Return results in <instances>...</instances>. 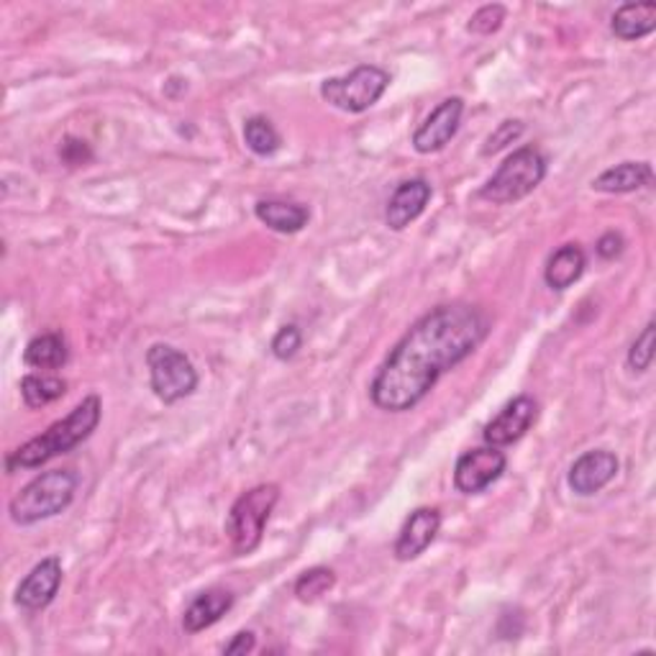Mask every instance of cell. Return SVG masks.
<instances>
[{"label": "cell", "instance_id": "obj_1", "mask_svg": "<svg viewBox=\"0 0 656 656\" xmlns=\"http://www.w3.org/2000/svg\"><path fill=\"white\" fill-rule=\"evenodd\" d=\"M490 334V321L477 306L449 302L408 328L377 369L369 395L380 410L406 414L414 410L434 385L459 361L475 355Z\"/></svg>", "mask_w": 656, "mask_h": 656}, {"label": "cell", "instance_id": "obj_2", "mask_svg": "<svg viewBox=\"0 0 656 656\" xmlns=\"http://www.w3.org/2000/svg\"><path fill=\"white\" fill-rule=\"evenodd\" d=\"M100 416H103V402H100L98 395L82 398L78 406L70 410V416L57 420V424L49 426L44 434L33 436L23 447L8 454V475H13L16 469H37L41 465H47L49 459L70 454L74 447H80L82 441L90 439V434L96 431L100 424Z\"/></svg>", "mask_w": 656, "mask_h": 656}, {"label": "cell", "instance_id": "obj_3", "mask_svg": "<svg viewBox=\"0 0 656 656\" xmlns=\"http://www.w3.org/2000/svg\"><path fill=\"white\" fill-rule=\"evenodd\" d=\"M80 477L72 469H49L23 485L13 495L8 513L16 526H33L41 520L60 516L72 506L74 493H78Z\"/></svg>", "mask_w": 656, "mask_h": 656}, {"label": "cell", "instance_id": "obj_4", "mask_svg": "<svg viewBox=\"0 0 656 656\" xmlns=\"http://www.w3.org/2000/svg\"><path fill=\"white\" fill-rule=\"evenodd\" d=\"M280 503V487L272 483L257 485L251 490L241 493L233 503L229 516H226V538H229L231 551L237 557H247L262 544L265 528L272 518V510Z\"/></svg>", "mask_w": 656, "mask_h": 656}, {"label": "cell", "instance_id": "obj_5", "mask_svg": "<svg viewBox=\"0 0 656 656\" xmlns=\"http://www.w3.org/2000/svg\"><path fill=\"white\" fill-rule=\"evenodd\" d=\"M546 178V157L536 147H520L503 162L477 198L493 206H510L531 196Z\"/></svg>", "mask_w": 656, "mask_h": 656}, {"label": "cell", "instance_id": "obj_6", "mask_svg": "<svg viewBox=\"0 0 656 656\" xmlns=\"http://www.w3.org/2000/svg\"><path fill=\"white\" fill-rule=\"evenodd\" d=\"M149 367V385L151 392L157 395L165 406H175L185 398H190L198 390V369L190 357L172 344H151L147 351Z\"/></svg>", "mask_w": 656, "mask_h": 656}, {"label": "cell", "instance_id": "obj_7", "mask_svg": "<svg viewBox=\"0 0 656 656\" xmlns=\"http://www.w3.org/2000/svg\"><path fill=\"white\" fill-rule=\"evenodd\" d=\"M390 86V72L377 64H359L344 78L321 82V98L344 113H365L385 96Z\"/></svg>", "mask_w": 656, "mask_h": 656}, {"label": "cell", "instance_id": "obj_8", "mask_svg": "<svg viewBox=\"0 0 656 656\" xmlns=\"http://www.w3.org/2000/svg\"><path fill=\"white\" fill-rule=\"evenodd\" d=\"M506 467L508 457L498 447L469 449L461 454L454 467V487L465 495H479L493 483H498Z\"/></svg>", "mask_w": 656, "mask_h": 656}, {"label": "cell", "instance_id": "obj_9", "mask_svg": "<svg viewBox=\"0 0 656 656\" xmlns=\"http://www.w3.org/2000/svg\"><path fill=\"white\" fill-rule=\"evenodd\" d=\"M538 418V402L531 395H518L510 402L503 406V410L493 420H487L483 428V439L487 447H510L524 439L531 431V426Z\"/></svg>", "mask_w": 656, "mask_h": 656}, {"label": "cell", "instance_id": "obj_10", "mask_svg": "<svg viewBox=\"0 0 656 656\" xmlns=\"http://www.w3.org/2000/svg\"><path fill=\"white\" fill-rule=\"evenodd\" d=\"M461 116H465V100L447 98L434 108L431 116L418 126L414 133V149L418 155H436L457 137Z\"/></svg>", "mask_w": 656, "mask_h": 656}, {"label": "cell", "instance_id": "obj_11", "mask_svg": "<svg viewBox=\"0 0 656 656\" xmlns=\"http://www.w3.org/2000/svg\"><path fill=\"white\" fill-rule=\"evenodd\" d=\"M620 469V461L608 449H593L585 451L583 457L575 459V465L569 467L567 485L575 495L590 498V495L600 493L603 487H608L616 479Z\"/></svg>", "mask_w": 656, "mask_h": 656}, {"label": "cell", "instance_id": "obj_12", "mask_svg": "<svg viewBox=\"0 0 656 656\" xmlns=\"http://www.w3.org/2000/svg\"><path fill=\"white\" fill-rule=\"evenodd\" d=\"M60 587H62V561L57 557H47L21 579L19 590H16V605L29 613L44 610L47 605H52L57 593H60Z\"/></svg>", "mask_w": 656, "mask_h": 656}, {"label": "cell", "instance_id": "obj_13", "mask_svg": "<svg viewBox=\"0 0 656 656\" xmlns=\"http://www.w3.org/2000/svg\"><path fill=\"white\" fill-rule=\"evenodd\" d=\"M441 531V510L439 508H416L402 524L398 541H395V559L414 561L436 541Z\"/></svg>", "mask_w": 656, "mask_h": 656}, {"label": "cell", "instance_id": "obj_14", "mask_svg": "<svg viewBox=\"0 0 656 656\" xmlns=\"http://www.w3.org/2000/svg\"><path fill=\"white\" fill-rule=\"evenodd\" d=\"M431 196H434L431 182L424 178L400 182L388 200V208H385V223H388V229L392 231L408 229V226L424 213Z\"/></svg>", "mask_w": 656, "mask_h": 656}, {"label": "cell", "instance_id": "obj_15", "mask_svg": "<svg viewBox=\"0 0 656 656\" xmlns=\"http://www.w3.org/2000/svg\"><path fill=\"white\" fill-rule=\"evenodd\" d=\"M231 608L233 595L229 590H221V587H213V590L200 593L196 600L185 608L182 628L188 630V634H200V630L216 626Z\"/></svg>", "mask_w": 656, "mask_h": 656}, {"label": "cell", "instance_id": "obj_16", "mask_svg": "<svg viewBox=\"0 0 656 656\" xmlns=\"http://www.w3.org/2000/svg\"><path fill=\"white\" fill-rule=\"evenodd\" d=\"M654 182V170L649 162H620L605 170L593 180V190L608 192V196H626Z\"/></svg>", "mask_w": 656, "mask_h": 656}, {"label": "cell", "instance_id": "obj_17", "mask_svg": "<svg viewBox=\"0 0 656 656\" xmlns=\"http://www.w3.org/2000/svg\"><path fill=\"white\" fill-rule=\"evenodd\" d=\"M656 29V3L642 0V3H624L613 13L610 31L620 41H638Z\"/></svg>", "mask_w": 656, "mask_h": 656}, {"label": "cell", "instance_id": "obj_18", "mask_svg": "<svg viewBox=\"0 0 656 656\" xmlns=\"http://www.w3.org/2000/svg\"><path fill=\"white\" fill-rule=\"evenodd\" d=\"M587 257L579 243H565L549 257V262L544 267V282L549 285L551 290H567L575 285L579 277L585 275Z\"/></svg>", "mask_w": 656, "mask_h": 656}, {"label": "cell", "instance_id": "obj_19", "mask_svg": "<svg viewBox=\"0 0 656 656\" xmlns=\"http://www.w3.org/2000/svg\"><path fill=\"white\" fill-rule=\"evenodd\" d=\"M255 216L259 223L277 233H298L310 221V210L302 203H292V200H259Z\"/></svg>", "mask_w": 656, "mask_h": 656}, {"label": "cell", "instance_id": "obj_20", "mask_svg": "<svg viewBox=\"0 0 656 656\" xmlns=\"http://www.w3.org/2000/svg\"><path fill=\"white\" fill-rule=\"evenodd\" d=\"M67 357H70V349H67V341L62 334L33 336V339L27 344V351H23V361H27V367L41 369V372L62 369L67 365Z\"/></svg>", "mask_w": 656, "mask_h": 656}, {"label": "cell", "instance_id": "obj_21", "mask_svg": "<svg viewBox=\"0 0 656 656\" xmlns=\"http://www.w3.org/2000/svg\"><path fill=\"white\" fill-rule=\"evenodd\" d=\"M67 395V382L54 375H27L21 380V398L31 410L47 408Z\"/></svg>", "mask_w": 656, "mask_h": 656}, {"label": "cell", "instance_id": "obj_22", "mask_svg": "<svg viewBox=\"0 0 656 656\" xmlns=\"http://www.w3.org/2000/svg\"><path fill=\"white\" fill-rule=\"evenodd\" d=\"M243 145L249 151H255L257 157H272L275 151H280L282 139L272 121L265 119V116H251V119L243 121Z\"/></svg>", "mask_w": 656, "mask_h": 656}, {"label": "cell", "instance_id": "obj_23", "mask_svg": "<svg viewBox=\"0 0 656 656\" xmlns=\"http://www.w3.org/2000/svg\"><path fill=\"white\" fill-rule=\"evenodd\" d=\"M334 585H336L334 569L314 567L302 571V575L296 579V595L300 603H316L318 597H324Z\"/></svg>", "mask_w": 656, "mask_h": 656}, {"label": "cell", "instance_id": "obj_24", "mask_svg": "<svg viewBox=\"0 0 656 656\" xmlns=\"http://www.w3.org/2000/svg\"><path fill=\"white\" fill-rule=\"evenodd\" d=\"M506 16H508L506 6H500V3L483 6L477 13H473V19H469V23H467V31L477 33V37H493V33H498L503 29Z\"/></svg>", "mask_w": 656, "mask_h": 656}, {"label": "cell", "instance_id": "obj_25", "mask_svg": "<svg viewBox=\"0 0 656 656\" xmlns=\"http://www.w3.org/2000/svg\"><path fill=\"white\" fill-rule=\"evenodd\" d=\"M654 336H656V324L649 321L642 334L636 336V341L630 344L628 349V367L634 372H646L654 361Z\"/></svg>", "mask_w": 656, "mask_h": 656}, {"label": "cell", "instance_id": "obj_26", "mask_svg": "<svg viewBox=\"0 0 656 656\" xmlns=\"http://www.w3.org/2000/svg\"><path fill=\"white\" fill-rule=\"evenodd\" d=\"M302 347V334L296 324H288L282 326L280 331L275 334L272 344H269V351H272L275 359L280 361H288L298 355V349Z\"/></svg>", "mask_w": 656, "mask_h": 656}, {"label": "cell", "instance_id": "obj_27", "mask_svg": "<svg viewBox=\"0 0 656 656\" xmlns=\"http://www.w3.org/2000/svg\"><path fill=\"white\" fill-rule=\"evenodd\" d=\"M526 126L520 121H503L498 129H495L490 137H487L485 147H483V157H490V155H498L500 149H506L513 141H518L524 137Z\"/></svg>", "mask_w": 656, "mask_h": 656}, {"label": "cell", "instance_id": "obj_28", "mask_svg": "<svg viewBox=\"0 0 656 656\" xmlns=\"http://www.w3.org/2000/svg\"><path fill=\"white\" fill-rule=\"evenodd\" d=\"M60 159L67 167H86L92 162V149L78 137H64L60 145Z\"/></svg>", "mask_w": 656, "mask_h": 656}, {"label": "cell", "instance_id": "obj_29", "mask_svg": "<svg viewBox=\"0 0 656 656\" xmlns=\"http://www.w3.org/2000/svg\"><path fill=\"white\" fill-rule=\"evenodd\" d=\"M624 247H626V241L616 231L603 233V237L597 239V243H595L597 255H600L603 259H616V257H620V251H624Z\"/></svg>", "mask_w": 656, "mask_h": 656}, {"label": "cell", "instance_id": "obj_30", "mask_svg": "<svg viewBox=\"0 0 656 656\" xmlns=\"http://www.w3.org/2000/svg\"><path fill=\"white\" fill-rule=\"evenodd\" d=\"M257 649V636L251 630H239L229 644L223 646V654H249Z\"/></svg>", "mask_w": 656, "mask_h": 656}]
</instances>
